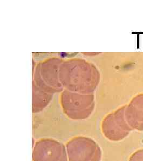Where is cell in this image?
Wrapping results in <instances>:
<instances>
[{"label":"cell","instance_id":"277c9868","mask_svg":"<svg viewBox=\"0 0 143 161\" xmlns=\"http://www.w3.org/2000/svg\"><path fill=\"white\" fill-rule=\"evenodd\" d=\"M125 116L132 128L143 131V97L136 98L131 103L126 109Z\"/></svg>","mask_w":143,"mask_h":161},{"label":"cell","instance_id":"3957f363","mask_svg":"<svg viewBox=\"0 0 143 161\" xmlns=\"http://www.w3.org/2000/svg\"><path fill=\"white\" fill-rule=\"evenodd\" d=\"M125 108L111 114L102 122V130L104 136L111 141L123 140L133 130L124 115Z\"/></svg>","mask_w":143,"mask_h":161},{"label":"cell","instance_id":"6da1fadb","mask_svg":"<svg viewBox=\"0 0 143 161\" xmlns=\"http://www.w3.org/2000/svg\"><path fill=\"white\" fill-rule=\"evenodd\" d=\"M68 161H101V149L95 140L85 136H77L66 144Z\"/></svg>","mask_w":143,"mask_h":161},{"label":"cell","instance_id":"5b68a950","mask_svg":"<svg viewBox=\"0 0 143 161\" xmlns=\"http://www.w3.org/2000/svg\"><path fill=\"white\" fill-rule=\"evenodd\" d=\"M129 161H143V149L134 153L130 157Z\"/></svg>","mask_w":143,"mask_h":161},{"label":"cell","instance_id":"7a4b0ae2","mask_svg":"<svg viewBox=\"0 0 143 161\" xmlns=\"http://www.w3.org/2000/svg\"><path fill=\"white\" fill-rule=\"evenodd\" d=\"M33 161H68L67 149L61 142L52 138H42L35 143Z\"/></svg>","mask_w":143,"mask_h":161}]
</instances>
